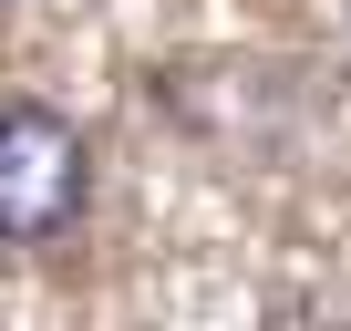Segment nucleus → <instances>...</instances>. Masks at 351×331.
Masks as SVG:
<instances>
[{
  "instance_id": "nucleus-1",
  "label": "nucleus",
  "mask_w": 351,
  "mask_h": 331,
  "mask_svg": "<svg viewBox=\"0 0 351 331\" xmlns=\"http://www.w3.org/2000/svg\"><path fill=\"white\" fill-rule=\"evenodd\" d=\"M83 135L52 104H0V249H42L83 218Z\"/></svg>"
}]
</instances>
